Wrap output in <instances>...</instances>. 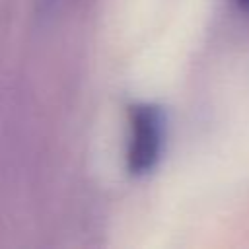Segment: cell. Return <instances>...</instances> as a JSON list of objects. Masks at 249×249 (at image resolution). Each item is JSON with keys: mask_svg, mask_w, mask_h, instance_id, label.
I'll return each instance as SVG.
<instances>
[{"mask_svg": "<svg viewBox=\"0 0 249 249\" xmlns=\"http://www.w3.org/2000/svg\"><path fill=\"white\" fill-rule=\"evenodd\" d=\"M161 148V117L152 105L130 107V144L128 169L132 173H146L158 161Z\"/></svg>", "mask_w": 249, "mask_h": 249, "instance_id": "1", "label": "cell"}]
</instances>
